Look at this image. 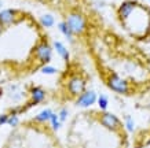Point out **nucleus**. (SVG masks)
Segmentation results:
<instances>
[{
  "instance_id": "nucleus-15",
  "label": "nucleus",
  "mask_w": 150,
  "mask_h": 148,
  "mask_svg": "<svg viewBox=\"0 0 150 148\" xmlns=\"http://www.w3.org/2000/svg\"><path fill=\"white\" fill-rule=\"evenodd\" d=\"M40 73L41 74H46V76H54L58 73V69L54 67V66H51L50 63H47V65H43L40 69Z\"/></svg>"
},
{
  "instance_id": "nucleus-17",
  "label": "nucleus",
  "mask_w": 150,
  "mask_h": 148,
  "mask_svg": "<svg viewBox=\"0 0 150 148\" xmlns=\"http://www.w3.org/2000/svg\"><path fill=\"white\" fill-rule=\"evenodd\" d=\"M96 102H98V106H99L100 110L106 111V108L109 106V99H108V96H106V95H99V96L96 97Z\"/></svg>"
},
{
  "instance_id": "nucleus-14",
  "label": "nucleus",
  "mask_w": 150,
  "mask_h": 148,
  "mask_svg": "<svg viewBox=\"0 0 150 148\" xmlns=\"http://www.w3.org/2000/svg\"><path fill=\"white\" fill-rule=\"evenodd\" d=\"M40 25L43 27H52L55 25V18L51 15V14H44L40 17Z\"/></svg>"
},
{
  "instance_id": "nucleus-22",
  "label": "nucleus",
  "mask_w": 150,
  "mask_h": 148,
  "mask_svg": "<svg viewBox=\"0 0 150 148\" xmlns=\"http://www.w3.org/2000/svg\"><path fill=\"white\" fill-rule=\"evenodd\" d=\"M3 29H4V27H3V25H1V23H0V33H1V32H3Z\"/></svg>"
},
{
  "instance_id": "nucleus-10",
  "label": "nucleus",
  "mask_w": 150,
  "mask_h": 148,
  "mask_svg": "<svg viewBox=\"0 0 150 148\" xmlns=\"http://www.w3.org/2000/svg\"><path fill=\"white\" fill-rule=\"evenodd\" d=\"M8 97L14 103H19L25 99V92L21 90L19 85H10L8 86Z\"/></svg>"
},
{
  "instance_id": "nucleus-6",
  "label": "nucleus",
  "mask_w": 150,
  "mask_h": 148,
  "mask_svg": "<svg viewBox=\"0 0 150 148\" xmlns=\"http://www.w3.org/2000/svg\"><path fill=\"white\" fill-rule=\"evenodd\" d=\"M96 97H98V95L95 90H84L81 95L77 96L76 106L80 108H88L96 102Z\"/></svg>"
},
{
  "instance_id": "nucleus-7",
  "label": "nucleus",
  "mask_w": 150,
  "mask_h": 148,
  "mask_svg": "<svg viewBox=\"0 0 150 148\" xmlns=\"http://www.w3.org/2000/svg\"><path fill=\"white\" fill-rule=\"evenodd\" d=\"M100 122H102V125H103L105 128H108V129H110V130H117L118 128L121 126L118 118L116 117L114 114H112V112H103V114L100 115Z\"/></svg>"
},
{
  "instance_id": "nucleus-12",
  "label": "nucleus",
  "mask_w": 150,
  "mask_h": 148,
  "mask_svg": "<svg viewBox=\"0 0 150 148\" xmlns=\"http://www.w3.org/2000/svg\"><path fill=\"white\" fill-rule=\"evenodd\" d=\"M52 112H54V111H52L51 108H44L43 111H40L36 117H35V121L39 122V123L48 122V121H50V117H51V114H52Z\"/></svg>"
},
{
  "instance_id": "nucleus-8",
  "label": "nucleus",
  "mask_w": 150,
  "mask_h": 148,
  "mask_svg": "<svg viewBox=\"0 0 150 148\" xmlns=\"http://www.w3.org/2000/svg\"><path fill=\"white\" fill-rule=\"evenodd\" d=\"M44 99H46V90L41 86H33V88H30V103L26 104V108L44 102Z\"/></svg>"
},
{
  "instance_id": "nucleus-16",
  "label": "nucleus",
  "mask_w": 150,
  "mask_h": 148,
  "mask_svg": "<svg viewBox=\"0 0 150 148\" xmlns=\"http://www.w3.org/2000/svg\"><path fill=\"white\" fill-rule=\"evenodd\" d=\"M48 122H50L52 130H58L59 128H61V125H62V122L59 121V117H58V114H57V112H52V114H51L50 121Z\"/></svg>"
},
{
  "instance_id": "nucleus-4",
  "label": "nucleus",
  "mask_w": 150,
  "mask_h": 148,
  "mask_svg": "<svg viewBox=\"0 0 150 148\" xmlns=\"http://www.w3.org/2000/svg\"><path fill=\"white\" fill-rule=\"evenodd\" d=\"M68 90L72 96H79L86 90V80L80 76H73L68 81Z\"/></svg>"
},
{
  "instance_id": "nucleus-18",
  "label": "nucleus",
  "mask_w": 150,
  "mask_h": 148,
  "mask_svg": "<svg viewBox=\"0 0 150 148\" xmlns=\"http://www.w3.org/2000/svg\"><path fill=\"white\" fill-rule=\"evenodd\" d=\"M19 123V118L17 114H8V119H7V125H10L11 128H15V126Z\"/></svg>"
},
{
  "instance_id": "nucleus-5",
  "label": "nucleus",
  "mask_w": 150,
  "mask_h": 148,
  "mask_svg": "<svg viewBox=\"0 0 150 148\" xmlns=\"http://www.w3.org/2000/svg\"><path fill=\"white\" fill-rule=\"evenodd\" d=\"M19 19V13L13 8H4L0 10V23L3 27H8L14 23H17Z\"/></svg>"
},
{
  "instance_id": "nucleus-3",
  "label": "nucleus",
  "mask_w": 150,
  "mask_h": 148,
  "mask_svg": "<svg viewBox=\"0 0 150 148\" xmlns=\"http://www.w3.org/2000/svg\"><path fill=\"white\" fill-rule=\"evenodd\" d=\"M108 86L112 90H114L116 93H120V95H128L131 92L129 84L125 80H123L121 77L116 76V74H112L108 78Z\"/></svg>"
},
{
  "instance_id": "nucleus-21",
  "label": "nucleus",
  "mask_w": 150,
  "mask_h": 148,
  "mask_svg": "<svg viewBox=\"0 0 150 148\" xmlns=\"http://www.w3.org/2000/svg\"><path fill=\"white\" fill-rule=\"evenodd\" d=\"M7 119H8V114H0V126L6 125Z\"/></svg>"
},
{
  "instance_id": "nucleus-13",
  "label": "nucleus",
  "mask_w": 150,
  "mask_h": 148,
  "mask_svg": "<svg viewBox=\"0 0 150 148\" xmlns=\"http://www.w3.org/2000/svg\"><path fill=\"white\" fill-rule=\"evenodd\" d=\"M58 29H59V32H61V33H62V34H64V36L66 37L69 41H70V43H73V36H74V34H73L72 30L69 29L68 23L65 22V21L59 22V23H58Z\"/></svg>"
},
{
  "instance_id": "nucleus-2",
  "label": "nucleus",
  "mask_w": 150,
  "mask_h": 148,
  "mask_svg": "<svg viewBox=\"0 0 150 148\" xmlns=\"http://www.w3.org/2000/svg\"><path fill=\"white\" fill-rule=\"evenodd\" d=\"M33 54H35V58L40 63L47 65V63H50L51 59H52V47H51L47 41L43 40L35 47Z\"/></svg>"
},
{
  "instance_id": "nucleus-19",
  "label": "nucleus",
  "mask_w": 150,
  "mask_h": 148,
  "mask_svg": "<svg viewBox=\"0 0 150 148\" xmlns=\"http://www.w3.org/2000/svg\"><path fill=\"white\" fill-rule=\"evenodd\" d=\"M125 128L128 132H134V129H135V122H134L131 115H125Z\"/></svg>"
},
{
  "instance_id": "nucleus-20",
  "label": "nucleus",
  "mask_w": 150,
  "mask_h": 148,
  "mask_svg": "<svg viewBox=\"0 0 150 148\" xmlns=\"http://www.w3.org/2000/svg\"><path fill=\"white\" fill-rule=\"evenodd\" d=\"M68 115H69V111L68 108H61L58 112V117H59V121L61 122H65L66 119H68Z\"/></svg>"
},
{
  "instance_id": "nucleus-23",
  "label": "nucleus",
  "mask_w": 150,
  "mask_h": 148,
  "mask_svg": "<svg viewBox=\"0 0 150 148\" xmlns=\"http://www.w3.org/2000/svg\"><path fill=\"white\" fill-rule=\"evenodd\" d=\"M1 7H3V1L0 0V8H1Z\"/></svg>"
},
{
  "instance_id": "nucleus-1",
  "label": "nucleus",
  "mask_w": 150,
  "mask_h": 148,
  "mask_svg": "<svg viewBox=\"0 0 150 148\" xmlns=\"http://www.w3.org/2000/svg\"><path fill=\"white\" fill-rule=\"evenodd\" d=\"M65 22L68 23L69 29L72 30V33L74 36H79V34H83L86 32V27H87V22H86V18L83 17L81 14L79 13H70L66 17V21Z\"/></svg>"
},
{
  "instance_id": "nucleus-9",
  "label": "nucleus",
  "mask_w": 150,
  "mask_h": 148,
  "mask_svg": "<svg viewBox=\"0 0 150 148\" xmlns=\"http://www.w3.org/2000/svg\"><path fill=\"white\" fill-rule=\"evenodd\" d=\"M138 6L137 1H134V0H127V1H124L123 4L118 7V18L121 19V21H125V19L131 15V13L135 10V7Z\"/></svg>"
},
{
  "instance_id": "nucleus-11",
  "label": "nucleus",
  "mask_w": 150,
  "mask_h": 148,
  "mask_svg": "<svg viewBox=\"0 0 150 148\" xmlns=\"http://www.w3.org/2000/svg\"><path fill=\"white\" fill-rule=\"evenodd\" d=\"M52 47H54V49L57 51V54H58L61 58L64 59L65 62H68L69 58H70V54H69V49L65 47L64 43H61V41L55 40L54 43H52Z\"/></svg>"
}]
</instances>
